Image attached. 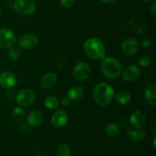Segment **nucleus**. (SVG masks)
Masks as SVG:
<instances>
[{
	"label": "nucleus",
	"instance_id": "1",
	"mask_svg": "<svg viewBox=\"0 0 156 156\" xmlns=\"http://www.w3.org/2000/svg\"><path fill=\"white\" fill-rule=\"evenodd\" d=\"M92 94L95 103L99 106L105 107L112 101L115 96V91L109 84L101 82L94 86Z\"/></svg>",
	"mask_w": 156,
	"mask_h": 156
},
{
	"label": "nucleus",
	"instance_id": "2",
	"mask_svg": "<svg viewBox=\"0 0 156 156\" xmlns=\"http://www.w3.org/2000/svg\"><path fill=\"white\" fill-rule=\"evenodd\" d=\"M83 49L87 56L94 60L102 59L106 54L105 45L100 39L96 37H91L86 40Z\"/></svg>",
	"mask_w": 156,
	"mask_h": 156
},
{
	"label": "nucleus",
	"instance_id": "3",
	"mask_svg": "<svg viewBox=\"0 0 156 156\" xmlns=\"http://www.w3.org/2000/svg\"><path fill=\"white\" fill-rule=\"evenodd\" d=\"M101 68L104 76L109 79H117L122 72V66L120 61L111 56H105L102 59Z\"/></svg>",
	"mask_w": 156,
	"mask_h": 156
},
{
	"label": "nucleus",
	"instance_id": "4",
	"mask_svg": "<svg viewBox=\"0 0 156 156\" xmlns=\"http://www.w3.org/2000/svg\"><path fill=\"white\" fill-rule=\"evenodd\" d=\"M14 9L20 15H30L36 12L37 5L34 0H15Z\"/></svg>",
	"mask_w": 156,
	"mask_h": 156
},
{
	"label": "nucleus",
	"instance_id": "5",
	"mask_svg": "<svg viewBox=\"0 0 156 156\" xmlns=\"http://www.w3.org/2000/svg\"><path fill=\"white\" fill-rule=\"evenodd\" d=\"M91 74V68L87 62H80L76 64L73 70V76L75 80L82 82L88 79Z\"/></svg>",
	"mask_w": 156,
	"mask_h": 156
},
{
	"label": "nucleus",
	"instance_id": "6",
	"mask_svg": "<svg viewBox=\"0 0 156 156\" xmlns=\"http://www.w3.org/2000/svg\"><path fill=\"white\" fill-rule=\"evenodd\" d=\"M16 43V35L11 29H0V48L9 49L14 47Z\"/></svg>",
	"mask_w": 156,
	"mask_h": 156
},
{
	"label": "nucleus",
	"instance_id": "7",
	"mask_svg": "<svg viewBox=\"0 0 156 156\" xmlns=\"http://www.w3.org/2000/svg\"><path fill=\"white\" fill-rule=\"evenodd\" d=\"M35 94L31 89H24L20 91L16 97V102L21 108H26L34 103Z\"/></svg>",
	"mask_w": 156,
	"mask_h": 156
},
{
	"label": "nucleus",
	"instance_id": "8",
	"mask_svg": "<svg viewBox=\"0 0 156 156\" xmlns=\"http://www.w3.org/2000/svg\"><path fill=\"white\" fill-rule=\"evenodd\" d=\"M139 48L138 41L133 37H128L123 40L121 44V50L126 56H130L135 54Z\"/></svg>",
	"mask_w": 156,
	"mask_h": 156
},
{
	"label": "nucleus",
	"instance_id": "9",
	"mask_svg": "<svg viewBox=\"0 0 156 156\" xmlns=\"http://www.w3.org/2000/svg\"><path fill=\"white\" fill-rule=\"evenodd\" d=\"M69 120V115L63 109L57 110L51 117V123L56 128H62L67 124Z\"/></svg>",
	"mask_w": 156,
	"mask_h": 156
},
{
	"label": "nucleus",
	"instance_id": "10",
	"mask_svg": "<svg viewBox=\"0 0 156 156\" xmlns=\"http://www.w3.org/2000/svg\"><path fill=\"white\" fill-rule=\"evenodd\" d=\"M17 83L16 75L10 71H4L0 73V86L10 89Z\"/></svg>",
	"mask_w": 156,
	"mask_h": 156
},
{
	"label": "nucleus",
	"instance_id": "11",
	"mask_svg": "<svg viewBox=\"0 0 156 156\" xmlns=\"http://www.w3.org/2000/svg\"><path fill=\"white\" fill-rule=\"evenodd\" d=\"M37 36L33 34H27L21 37L18 41V45L23 50H30L36 47L38 44Z\"/></svg>",
	"mask_w": 156,
	"mask_h": 156
},
{
	"label": "nucleus",
	"instance_id": "12",
	"mask_svg": "<svg viewBox=\"0 0 156 156\" xmlns=\"http://www.w3.org/2000/svg\"><path fill=\"white\" fill-rule=\"evenodd\" d=\"M140 75H141V69L140 66L136 65H131L123 70L122 76L124 81L132 82L138 79Z\"/></svg>",
	"mask_w": 156,
	"mask_h": 156
},
{
	"label": "nucleus",
	"instance_id": "13",
	"mask_svg": "<svg viewBox=\"0 0 156 156\" xmlns=\"http://www.w3.org/2000/svg\"><path fill=\"white\" fill-rule=\"evenodd\" d=\"M56 82H57V76L54 73H47L41 78V85L44 89L50 90L54 88Z\"/></svg>",
	"mask_w": 156,
	"mask_h": 156
},
{
	"label": "nucleus",
	"instance_id": "14",
	"mask_svg": "<svg viewBox=\"0 0 156 156\" xmlns=\"http://www.w3.org/2000/svg\"><path fill=\"white\" fill-rule=\"evenodd\" d=\"M129 120L135 129H142L146 123V116L142 111H136L131 114Z\"/></svg>",
	"mask_w": 156,
	"mask_h": 156
},
{
	"label": "nucleus",
	"instance_id": "15",
	"mask_svg": "<svg viewBox=\"0 0 156 156\" xmlns=\"http://www.w3.org/2000/svg\"><path fill=\"white\" fill-rule=\"evenodd\" d=\"M27 123L32 127L39 126L43 121L42 114L39 111H30L27 117Z\"/></svg>",
	"mask_w": 156,
	"mask_h": 156
},
{
	"label": "nucleus",
	"instance_id": "16",
	"mask_svg": "<svg viewBox=\"0 0 156 156\" xmlns=\"http://www.w3.org/2000/svg\"><path fill=\"white\" fill-rule=\"evenodd\" d=\"M156 88L154 85H148L144 91V97L146 102L151 106H155Z\"/></svg>",
	"mask_w": 156,
	"mask_h": 156
},
{
	"label": "nucleus",
	"instance_id": "17",
	"mask_svg": "<svg viewBox=\"0 0 156 156\" xmlns=\"http://www.w3.org/2000/svg\"><path fill=\"white\" fill-rule=\"evenodd\" d=\"M84 91L82 87L79 85H74L69 88L68 90V97L71 100L73 101H79L83 97Z\"/></svg>",
	"mask_w": 156,
	"mask_h": 156
},
{
	"label": "nucleus",
	"instance_id": "18",
	"mask_svg": "<svg viewBox=\"0 0 156 156\" xmlns=\"http://www.w3.org/2000/svg\"><path fill=\"white\" fill-rule=\"evenodd\" d=\"M129 136L130 137L131 140L133 142L143 141L146 137V132L141 129H136L135 130H129Z\"/></svg>",
	"mask_w": 156,
	"mask_h": 156
},
{
	"label": "nucleus",
	"instance_id": "19",
	"mask_svg": "<svg viewBox=\"0 0 156 156\" xmlns=\"http://www.w3.org/2000/svg\"><path fill=\"white\" fill-rule=\"evenodd\" d=\"M105 133L109 136H117L120 133V126L116 123H108L105 126Z\"/></svg>",
	"mask_w": 156,
	"mask_h": 156
},
{
	"label": "nucleus",
	"instance_id": "20",
	"mask_svg": "<svg viewBox=\"0 0 156 156\" xmlns=\"http://www.w3.org/2000/svg\"><path fill=\"white\" fill-rule=\"evenodd\" d=\"M116 100L120 105H126L131 100V94L129 91L126 90H122L119 91L116 95Z\"/></svg>",
	"mask_w": 156,
	"mask_h": 156
},
{
	"label": "nucleus",
	"instance_id": "21",
	"mask_svg": "<svg viewBox=\"0 0 156 156\" xmlns=\"http://www.w3.org/2000/svg\"><path fill=\"white\" fill-rule=\"evenodd\" d=\"M44 105L49 110H55L59 108V102L55 96H48L44 99Z\"/></svg>",
	"mask_w": 156,
	"mask_h": 156
},
{
	"label": "nucleus",
	"instance_id": "22",
	"mask_svg": "<svg viewBox=\"0 0 156 156\" xmlns=\"http://www.w3.org/2000/svg\"><path fill=\"white\" fill-rule=\"evenodd\" d=\"M25 117V112L21 107L15 108L12 112V118L15 122H21Z\"/></svg>",
	"mask_w": 156,
	"mask_h": 156
},
{
	"label": "nucleus",
	"instance_id": "23",
	"mask_svg": "<svg viewBox=\"0 0 156 156\" xmlns=\"http://www.w3.org/2000/svg\"><path fill=\"white\" fill-rule=\"evenodd\" d=\"M57 156H71V151L68 145L65 143L59 144L57 146V150H56Z\"/></svg>",
	"mask_w": 156,
	"mask_h": 156
},
{
	"label": "nucleus",
	"instance_id": "24",
	"mask_svg": "<svg viewBox=\"0 0 156 156\" xmlns=\"http://www.w3.org/2000/svg\"><path fill=\"white\" fill-rule=\"evenodd\" d=\"M9 53H8V56L10 59H12V61H16L21 56V51L19 50V49L16 48L15 47H12L10 48H9Z\"/></svg>",
	"mask_w": 156,
	"mask_h": 156
},
{
	"label": "nucleus",
	"instance_id": "25",
	"mask_svg": "<svg viewBox=\"0 0 156 156\" xmlns=\"http://www.w3.org/2000/svg\"><path fill=\"white\" fill-rule=\"evenodd\" d=\"M138 63L140 66L146 68V67H148L149 66H150L151 59L149 56H143L140 58V59L138 61Z\"/></svg>",
	"mask_w": 156,
	"mask_h": 156
},
{
	"label": "nucleus",
	"instance_id": "26",
	"mask_svg": "<svg viewBox=\"0 0 156 156\" xmlns=\"http://www.w3.org/2000/svg\"><path fill=\"white\" fill-rule=\"evenodd\" d=\"M59 1H60L61 5L67 9L73 7L74 5V0H59Z\"/></svg>",
	"mask_w": 156,
	"mask_h": 156
},
{
	"label": "nucleus",
	"instance_id": "27",
	"mask_svg": "<svg viewBox=\"0 0 156 156\" xmlns=\"http://www.w3.org/2000/svg\"><path fill=\"white\" fill-rule=\"evenodd\" d=\"M141 46L145 48H147L151 45V41L147 37H144L141 40Z\"/></svg>",
	"mask_w": 156,
	"mask_h": 156
},
{
	"label": "nucleus",
	"instance_id": "28",
	"mask_svg": "<svg viewBox=\"0 0 156 156\" xmlns=\"http://www.w3.org/2000/svg\"><path fill=\"white\" fill-rule=\"evenodd\" d=\"M71 101L72 100L68 97V96H65V97L62 98V100H61V103H62V105H63V106H69V105L71 104Z\"/></svg>",
	"mask_w": 156,
	"mask_h": 156
},
{
	"label": "nucleus",
	"instance_id": "29",
	"mask_svg": "<svg viewBox=\"0 0 156 156\" xmlns=\"http://www.w3.org/2000/svg\"><path fill=\"white\" fill-rule=\"evenodd\" d=\"M151 12L153 18H156V1H153L151 5Z\"/></svg>",
	"mask_w": 156,
	"mask_h": 156
},
{
	"label": "nucleus",
	"instance_id": "30",
	"mask_svg": "<svg viewBox=\"0 0 156 156\" xmlns=\"http://www.w3.org/2000/svg\"><path fill=\"white\" fill-rule=\"evenodd\" d=\"M35 156H46L45 152L42 149L39 148L36 150V154H35Z\"/></svg>",
	"mask_w": 156,
	"mask_h": 156
},
{
	"label": "nucleus",
	"instance_id": "31",
	"mask_svg": "<svg viewBox=\"0 0 156 156\" xmlns=\"http://www.w3.org/2000/svg\"><path fill=\"white\" fill-rule=\"evenodd\" d=\"M104 3H106V4H112L114 3L116 0H101Z\"/></svg>",
	"mask_w": 156,
	"mask_h": 156
},
{
	"label": "nucleus",
	"instance_id": "32",
	"mask_svg": "<svg viewBox=\"0 0 156 156\" xmlns=\"http://www.w3.org/2000/svg\"><path fill=\"white\" fill-rule=\"evenodd\" d=\"M155 137L154 138V140H153V146H154V149H155Z\"/></svg>",
	"mask_w": 156,
	"mask_h": 156
},
{
	"label": "nucleus",
	"instance_id": "33",
	"mask_svg": "<svg viewBox=\"0 0 156 156\" xmlns=\"http://www.w3.org/2000/svg\"><path fill=\"white\" fill-rule=\"evenodd\" d=\"M143 2H151L152 0H143Z\"/></svg>",
	"mask_w": 156,
	"mask_h": 156
},
{
	"label": "nucleus",
	"instance_id": "34",
	"mask_svg": "<svg viewBox=\"0 0 156 156\" xmlns=\"http://www.w3.org/2000/svg\"><path fill=\"white\" fill-rule=\"evenodd\" d=\"M1 14H2V11H1V9H0V15H1Z\"/></svg>",
	"mask_w": 156,
	"mask_h": 156
}]
</instances>
